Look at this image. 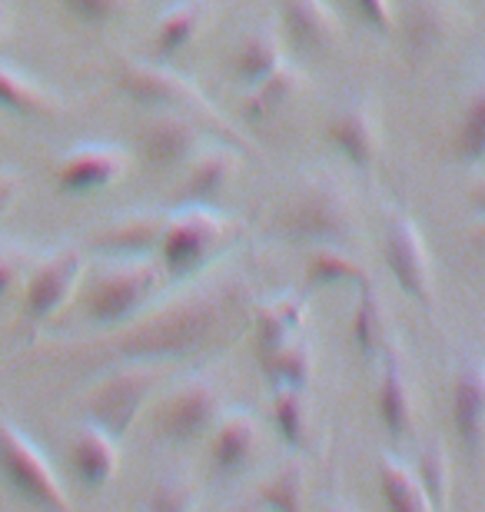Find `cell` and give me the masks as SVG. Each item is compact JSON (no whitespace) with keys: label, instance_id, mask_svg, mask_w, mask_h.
Wrapping results in <instances>:
<instances>
[{"label":"cell","instance_id":"obj_1","mask_svg":"<svg viewBox=\"0 0 485 512\" xmlns=\"http://www.w3.org/2000/svg\"><path fill=\"white\" fill-rule=\"evenodd\" d=\"M233 306L230 283H203L190 293H180L157 310H143L133 326L127 323L110 350L120 360H180L220 333Z\"/></svg>","mask_w":485,"mask_h":512},{"label":"cell","instance_id":"obj_2","mask_svg":"<svg viewBox=\"0 0 485 512\" xmlns=\"http://www.w3.org/2000/svg\"><path fill=\"white\" fill-rule=\"evenodd\" d=\"M163 263L157 256H103L90 273L84 313L97 330H120L157 300L163 286Z\"/></svg>","mask_w":485,"mask_h":512},{"label":"cell","instance_id":"obj_3","mask_svg":"<svg viewBox=\"0 0 485 512\" xmlns=\"http://www.w3.org/2000/svg\"><path fill=\"white\" fill-rule=\"evenodd\" d=\"M240 233L243 223L216 210L213 203H183L167 213L157 260L170 280H190V276L203 273L226 247H233Z\"/></svg>","mask_w":485,"mask_h":512},{"label":"cell","instance_id":"obj_4","mask_svg":"<svg viewBox=\"0 0 485 512\" xmlns=\"http://www.w3.org/2000/svg\"><path fill=\"white\" fill-rule=\"evenodd\" d=\"M286 233L309 247H346L356 230L353 193L336 173L313 170L299 180L283 220Z\"/></svg>","mask_w":485,"mask_h":512},{"label":"cell","instance_id":"obj_5","mask_svg":"<svg viewBox=\"0 0 485 512\" xmlns=\"http://www.w3.org/2000/svg\"><path fill=\"white\" fill-rule=\"evenodd\" d=\"M117 87L123 97H130L143 110H183V114L200 117L206 127L223 130L226 137L236 140V130L216 114V107L203 97V90L163 60L123 57L117 67Z\"/></svg>","mask_w":485,"mask_h":512},{"label":"cell","instance_id":"obj_6","mask_svg":"<svg viewBox=\"0 0 485 512\" xmlns=\"http://www.w3.org/2000/svg\"><path fill=\"white\" fill-rule=\"evenodd\" d=\"M0 473L10 493L37 509H70V493L40 446L10 419H0Z\"/></svg>","mask_w":485,"mask_h":512},{"label":"cell","instance_id":"obj_7","mask_svg":"<svg viewBox=\"0 0 485 512\" xmlns=\"http://www.w3.org/2000/svg\"><path fill=\"white\" fill-rule=\"evenodd\" d=\"M163 360H120L103 380L90 389V419L107 426L113 436H123L137 423L140 409L147 406L153 389L163 380Z\"/></svg>","mask_w":485,"mask_h":512},{"label":"cell","instance_id":"obj_8","mask_svg":"<svg viewBox=\"0 0 485 512\" xmlns=\"http://www.w3.org/2000/svg\"><path fill=\"white\" fill-rule=\"evenodd\" d=\"M226 409V393L220 376L210 370L190 373L187 380H180L170 389V396L163 399L157 409V429L170 443H196L216 426V419Z\"/></svg>","mask_w":485,"mask_h":512},{"label":"cell","instance_id":"obj_9","mask_svg":"<svg viewBox=\"0 0 485 512\" xmlns=\"http://www.w3.org/2000/svg\"><path fill=\"white\" fill-rule=\"evenodd\" d=\"M87 273V256L80 247H60L54 253H40L37 263L30 266L27 280H24V320L27 326H44L47 320L64 310L74 300L77 286L84 283Z\"/></svg>","mask_w":485,"mask_h":512},{"label":"cell","instance_id":"obj_10","mask_svg":"<svg viewBox=\"0 0 485 512\" xmlns=\"http://www.w3.org/2000/svg\"><path fill=\"white\" fill-rule=\"evenodd\" d=\"M386 266L399 290L432 310V256L406 210H386Z\"/></svg>","mask_w":485,"mask_h":512},{"label":"cell","instance_id":"obj_11","mask_svg":"<svg viewBox=\"0 0 485 512\" xmlns=\"http://www.w3.org/2000/svg\"><path fill=\"white\" fill-rule=\"evenodd\" d=\"M130 173V150L120 143H80L57 160L54 180L67 197L107 190Z\"/></svg>","mask_w":485,"mask_h":512},{"label":"cell","instance_id":"obj_12","mask_svg":"<svg viewBox=\"0 0 485 512\" xmlns=\"http://www.w3.org/2000/svg\"><path fill=\"white\" fill-rule=\"evenodd\" d=\"M143 157L153 167H187V163L206 147V124L200 117L183 110H153V120L140 130Z\"/></svg>","mask_w":485,"mask_h":512},{"label":"cell","instance_id":"obj_13","mask_svg":"<svg viewBox=\"0 0 485 512\" xmlns=\"http://www.w3.org/2000/svg\"><path fill=\"white\" fill-rule=\"evenodd\" d=\"M449 413L462 449L479 459L485 453V360L479 353H466L456 363Z\"/></svg>","mask_w":485,"mask_h":512},{"label":"cell","instance_id":"obj_14","mask_svg":"<svg viewBox=\"0 0 485 512\" xmlns=\"http://www.w3.org/2000/svg\"><path fill=\"white\" fill-rule=\"evenodd\" d=\"M210 433H213L210 463H213V473L223 476V479L240 476L263 446L260 419L243 406H226L223 416L216 419V426L210 429Z\"/></svg>","mask_w":485,"mask_h":512},{"label":"cell","instance_id":"obj_15","mask_svg":"<svg viewBox=\"0 0 485 512\" xmlns=\"http://www.w3.org/2000/svg\"><path fill=\"white\" fill-rule=\"evenodd\" d=\"M329 140L336 143V150L353 163L356 170L369 173L376 167L379 150H383V124H379L376 107L366 97L346 100L336 110L333 124H329Z\"/></svg>","mask_w":485,"mask_h":512},{"label":"cell","instance_id":"obj_16","mask_svg":"<svg viewBox=\"0 0 485 512\" xmlns=\"http://www.w3.org/2000/svg\"><path fill=\"white\" fill-rule=\"evenodd\" d=\"M70 466L77 483L97 493L120 473V436H113L97 419H87L70 439Z\"/></svg>","mask_w":485,"mask_h":512},{"label":"cell","instance_id":"obj_17","mask_svg":"<svg viewBox=\"0 0 485 512\" xmlns=\"http://www.w3.org/2000/svg\"><path fill=\"white\" fill-rule=\"evenodd\" d=\"M163 227H167V210H130L100 227L90 243L103 256H157Z\"/></svg>","mask_w":485,"mask_h":512},{"label":"cell","instance_id":"obj_18","mask_svg":"<svg viewBox=\"0 0 485 512\" xmlns=\"http://www.w3.org/2000/svg\"><path fill=\"white\" fill-rule=\"evenodd\" d=\"M412 383L406 360H402V346L396 340L386 343L383 350V373H379L376 389V413L379 423L389 433V439H406L412 433Z\"/></svg>","mask_w":485,"mask_h":512},{"label":"cell","instance_id":"obj_19","mask_svg":"<svg viewBox=\"0 0 485 512\" xmlns=\"http://www.w3.org/2000/svg\"><path fill=\"white\" fill-rule=\"evenodd\" d=\"M280 20L286 37L309 54L333 50L343 40V24H339L336 10L326 0H283Z\"/></svg>","mask_w":485,"mask_h":512},{"label":"cell","instance_id":"obj_20","mask_svg":"<svg viewBox=\"0 0 485 512\" xmlns=\"http://www.w3.org/2000/svg\"><path fill=\"white\" fill-rule=\"evenodd\" d=\"M240 177V153L233 147H206L187 163L183 203H216Z\"/></svg>","mask_w":485,"mask_h":512},{"label":"cell","instance_id":"obj_21","mask_svg":"<svg viewBox=\"0 0 485 512\" xmlns=\"http://www.w3.org/2000/svg\"><path fill=\"white\" fill-rule=\"evenodd\" d=\"M286 60L283 50V34L276 30V24H256L253 30H246V37L240 40V47L233 50V77L240 87H256L263 77H270L276 67Z\"/></svg>","mask_w":485,"mask_h":512},{"label":"cell","instance_id":"obj_22","mask_svg":"<svg viewBox=\"0 0 485 512\" xmlns=\"http://www.w3.org/2000/svg\"><path fill=\"white\" fill-rule=\"evenodd\" d=\"M0 110L14 117L47 120V117H57L60 110H64V104H60V97L50 94L44 84L27 77L24 70L0 60Z\"/></svg>","mask_w":485,"mask_h":512},{"label":"cell","instance_id":"obj_23","mask_svg":"<svg viewBox=\"0 0 485 512\" xmlns=\"http://www.w3.org/2000/svg\"><path fill=\"white\" fill-rule=\"evenodd\" d=\"M206 24H210V0H180L170 10H163V17L153 27V54L157 60H170L183 47H190Z\"/></svg>","mask_w":485,"mask_h":512},{"label":"cell","instance_id":"obj_24","mask_svg":"<svg viewBox=\"0 0 485 512\" xmlns=\"http://www.w3.org/2000/svg\"><path fill=\"white\" fill-rule=\"evenodd\" d=\"M266 383L273 389H306L316 373V350L309 343V336L296 333L286 343L273 346L270 353L256 356Z\"/></svg>","mask_w":485,"mask_h":512},{"label":"cell","instance_id":"obj_25","mask_svg":"<svg viewBox=\"0 0 485 512\" xmlns=\"http://www.w3.org/2000/svg\"><path fill=\"white\" fill-rule=\"evenodd\" d=\"M303 87H306L303 70L293 67L290 60H283V64L276 67L270 77H263L260 84L250 87V94H246V104H243V117L270 120L276 114H283V110L290 107L299 94H303Z\"/></svg>","mask_w":485,"mask_h":512},{"label":"cell","instance_id":"obj_26","mask_svg":"<svg viewBox=\"0 0 485 512\" xmlns=\"http://www.w3.org/2000/svg\"><path fill=\"white\" fill-rule=\"evenodd\" d=\"M306 323V300L286 293L273 296L266 303H256V356L270 353L273 346L286 343L290 336H296Z\"/></svg>","mask_w":485,"mask_h":512},{"label":"cell","instance_id":"obj_27","mask_svg":"<svg viewBox=\"0 0 485 512\" xmlns=\"http://www.w3.org/2000/svg\"><path fill=\"white\" fill-rule=\"evenodd\" d=\"M379 483H383V496L389 509H396V512L432 509L426 486H422V479H419V469L409 466L406 459L396 453L379 456Z\"/></svg>","mask_w":485,"mask_h":512},{"label":"cell","instance_id":"obj_28","mask_svg":"<svg viewBox=\"0 0 485 512\" xmlns=\"http://www.w3.org/2000/svg\"><path fill=\"white\" fill-rule=\"evenodd\" d=\"M452 30V10L449 0H409L406 14V44L416 54L436 50Z\"/></svg>","mask_w":485,"mask_h":512},{"label":"cell","instance_id":"obj_29","mask_svg":"<svg viewBox=\"0 0 485 512\" xmlns=\"http://www.w3.org/2000/svg\"><path fill=\"white\" fill-rule=\"evenodd\" d=\"M353 343L359 356L373 360V356H383L389 336H386V313H383V303H379V293H376V283L366 280L359 283V300H356V310H353Z\"/></svg>","mask_w":485,"mask_h":512},{"label":"cell","instance_id":"obj_30","mask_svg":"<svg viewBox=\"0 0 485 512\" xmlns=\"http://www.w3.org/2000/svg\"><path fill=\"white\" fill-rule=\"evenodd\" d=\"M273 423L290 449H303L313 436V406L306 389H273Z\"/></svg>","mask_w":485,"mask_h":512},{"label":"cell","instance_id":"obj_31","mask_svg":"<svg viewBox=\"0 0 485 512\" xmlns=\"http://www.w3.org/2000/svg\"><path fill=\"white\" fill-rule=\"evenodd\" d=\"M366 266L349 256L343 247H316L306 263V283L309 286H336V283H366Z\"/></svg>","mask_w":485,"mask_h":512},{"label":"cell","instance_id":"obj_32","mask_svg":"<svg viewBox=\"0 0 485 512\" xmlns=\"http://www.w3.org/2000/svg\"><path fill=\"white\" fill-rule=\"evenodd\" d=\"M306 466L303 459H290V463H283L276 473L266 479L260 486V496H256V503L266 506V509H283V512H293L303 506L306 499Z\"/></svg>","mask_w":485,"mask_h":512},{"label":"cell","instance_id":"obj_33","mask_svg":"<svg viewBox=\"0 0 485 512\" xmlns=\"http://www.w3.org/2000/svg\"><path fill=\"white\" fill-rule=\"evenodd\" d=\"M456 153L466 163L485 160V74L472 84L466 107H462V124L456 133Z\"/></svg>","mask_w":485,"mask_h":512},{"label":"cell","instance_id":"obj_34","mask_svg":"<svg viewBox=\"0 0 485 512\" xmlns=\"http://www.w3.org/2000/svg\"><path fill=\"white\" fill-rule=\"evenodd\" d=\"M200 506V483L187 469H170L153 483V493L147 499V509L157 512H187Z\"/></svg>","mask_w":485,"mask_h":512},{"label":"cell","instance_id":"obj_35","mask_svg":"<svg viewBox=\"0 0 485 512\" xmlns=\"http://www.w3.org/2000/svg\"><path fill=\"white\" fill-rule=\"evenodd\" d=\"M419 479L429 493L432 509H446L449 506V493H452V463H449V449L442 439H432V443L422 449L419 456Z\"/></svg>","mask_w":485,"mask_h":512},{"label":"cell","instance_id":"obj_36","mask_svg":"<svg viewBox=\"0 0 485 512\" xmlns=\"http://www.w3.org/2000/svg\"><path fill=\"white\" fill-rule=\"evenodd\" d=\"M37 250L27 247V243H0V300L10 296L14 290H20L30 273V266L37 263Z\"/></svg>","mask_w":485,"mask_h":512},{"label":"cell","instance_id":"obj_37","mask_svg":"<svg viewBox=\"0 0 485 512\" xmlns=\"http://www.w3.org/2000/svg\"><path fill=\"white\" fill-rule=\"evenodd\" d=\"M60 4L87 24H107V20H117L130 10V0H60Z\"/></svg>","mask_w":485,"mask_h":512},{"label":"cell","instance_id":"obj_38","mask_svg":"<svg viewBox=\"0 0 485 512\" xmlns=\"http://www.w3.org/2000/svg\"><path fill=\"white\" fill-rule=\"evenodd\" d=\"M353 4L369 30L392 34V27H396V7H392V0H353Z\"/></svg>","mask_w":485,"mask_h":512},{"label":"cell","instance_id":"obj_39","mask_svg":"<svg viewBox=\"0 0 485 512\" xmlns=\"http://www.w3.org/2000/svg\"><path fill=\"white\" fill-rule=\"evenodd\" d=\"M20 190H24V177H20L17 170H10V167L0 170V217H4V213L17 203Z\"/></svg>","mask_w":485,"mask_h":512},{"label":"cell","instance_id":"obj_40","mask_svg":"<svg viewBox=\"0 0 485 512\" xmlns=\"http://www.w3.org/2000/svg\"><path fill=\"white\" fill-rule=\"evenodd\" d=\"M469 203H472V210H476L479 217H485V177H479L476 183H472V190H469Z\"/></svg>","mask_w":485,"mask_h":512},{"label":"cell","instance_id":"obj_41","mask_svg":"<svg viewBox=\"0 0 485 512\" xmlns=\"http://www.w3.org/2000/svg\"><path fill=\"white\" fill-rule=\"evenodd\" d=\"M7 34H10V10L4 0H0V44L7 40Z\"/></svg>","mask_w":485,"mask_h":512},{"label":"cell","instance_id":"obj_42","mask_svg":"<svg viewBox=\"0 0 485 512\" xmlns=\"http://www.w3.org/2000/svg\"><path fill=\"white\" fill-rule=\"evenodd\" d=\"M476 237H479V243H485V223H482V227H479V233H476Z\"/></svg>","mask_w":485,"mask_h":512}]
</instances>
